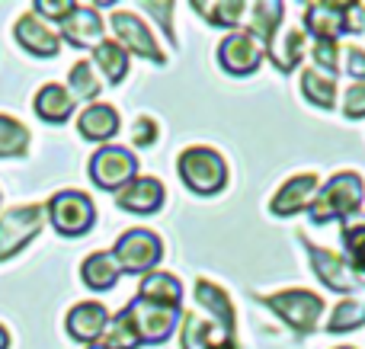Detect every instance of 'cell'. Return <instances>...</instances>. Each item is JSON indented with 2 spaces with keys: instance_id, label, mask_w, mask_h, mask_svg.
Returning <instances> with one entry per match:
<instances>
[{
  "instance_id": "obj_41",
  "label": "cell",
  "mask_w": 365,
  "mask_h": 349,
  "mask_svg": "<svg viewBox=\"0 0 365 349\" xmlns=\"http://www.w3.org/2000/svg\"><path fill=\"white\" fill-rule=\"evenodd\" d=\"M90 349H106V346H100V343H96V346H90Z\"/></svg>"
},
{
  "instance_id": "obj_38",
  "label": "cell",
  "mask_w": 365,
  "mask_h": 349,
  "mask_svg": "<svg viewBox=\"0 0 365 349\" xmlns=\"http://www.w3.org/2000/svg\"><path fill=\"white\" fill-rule=\"evenodd\" d=\"M74 6L77 4H71V0H61V4H55V0H51V4H48V0H38L36 10L42 13L45 19H68L71 13H74Z\"/></svg>"
},
{
  "instance_id": "obj_6",
  "label": "cell",
  "mask_w": 365,
  "mask_h": 349,
  "mask_svg": "<svg viewBox=\"0 0 365 349\" xmlns=\"http://www.w3.org/2000/svg\"><path fill=\"white\" fill-rule=\"evenodd\" d=\"M135 177H138V160H135L132 151H125L119 145H106L90 157V179L106 192L125 189Z\"/></svg>"
},
{
  "instance_id": "obj_12",
  "label": "cell",
  "mask_w": 365,
  "mask_h": 349,
  "mask_svg": "<svg viewBox=\"0 0 365 349\" xmlns=\"http://www.w3.org/2000/svg\"><path fill=\"white\" fill-rule=\"evenodd\" d=\"M113 32H115V38H119V45L125 51H135L138 58H148V61H154V64H167L164 51L158 48L154 32L148 29L135 13H125V10L113 13Z\"/></svg>"
},
{
  "instance_id": "obj_2",
  "label": "cell",
  "mask_w": 365,
  "mask_h": 349,
  "mask_svg": "<svg viewBox=\"0 0 365 349\" xmlns=\"http://www.w3.org/2000/svg\"><path fill=\"white\" fill-rule=\"evenodd\" d=\"M304 29L314 42H340L343 32L359 36L365 32V6L362 4H308L304 6Z\"/></svg>"
},
{
  "instance_id": "obj_29",
  "label": "cell",
  "mask_w": 365,
  "mask_h": 349,
  "mask_svg": "<svg viewBox=\"0 0 365 349\" xmlns=\"http://www.w3.org/2000/svg\"><path fill=\"white\" fill-rule=\"evenodd\" d=\"M100 346H106V349H138L141 346V340H138V333H135V324H132L125 308L109 321L106 333L100 337Z\"/></svg>"
},
{
  "instance_id": "obj_15",
  "label": "cell",
  "mask_w": 365,
  "mask_h": 349,
  "mask_svg": "<svg viewBox=\"0 0 365 349\" xmlns=\"http://www.w3.org/2000/svg\"><path fill=\"white\" fill-rule=\"evenodd\" d=\"M182 349H237V343H234V333H227L212 318L189 314L182 321Z\"/></svg>"
},
{
  "instance_id": "obj_13",
  "label": "cell",
  "mask_w": 365,
  "mask_h": 349,
  "mask_svg": "<svg viewBox=\"0 0 365 349\" xmlns=\"http://www.w3.org/2000/svg\"><path fill=\"white\" fill-rule=\"evenodd\" d=\"M317 189H321V183H317L314 173H302V177L285 179V183L279 186V192L272 196L269 212L276 218H295V215H302V212L311 209Z\"/></svg>"
},
{
  "instance_id": "obj_34",
  "label": "cell",
  "mask_w": 365,
  "mask_h": 349,
  "mask_svg": "<svg viewBox=\"0 0 365 349\" xmlns=\"http://www.w3.org/2000/svg\"><path fill=\"white\" fill-rule=\"evenodd\" d=\"M340 42H314L311 48V58H314V68L327 71V74H340Z\"/></svg>"
},
{
  "instance_id": "obj_19",
  "label": "cell",
  "mask_w": 365,
  "mask_h": 349,
  "mask_svg": "<svg viewBox=\"0 0 365 349\" xmlns=\"http://www.w3.org/2000/svg\"><path fill=\"white\" fill-rule=\"evenodd\" d=\"M77 132L87 141H109L115 132H119V113L106 103H93L81 113L77 119Z\"/></svg>"
},
{
  "instance_id": "obj_37",
  "label": "cell",
  "mask_w": 365,
  "mask_h": 349,
  "mask_svg": "<svg viewBox=\"0 0 365 349\" xmlns=\"http://www.w3.org/2000/svg\"><path fill=\"white\" fill-rule=\"evenodd\" d=\"M154 138H158V125H154V119H148V115H141L138 122H135V132H132V141L138 147H148L154 145Z\"/></svg>"
},
{
  "instance_id": "obj_26",
  "label": "cell",
  "mask_w": 365,
  "mask_h": 349,
  "mask_svg": "<svg viewBox=\"0 0 365 349\" xmlns=\"http://www.w3.org/2000/svg\"><path fill=\"white\" fill-rule=\"evenodd\" d=\"M74 93L64 87H58V83H48V87L38 90L36 96V113L38 119L45 122H64L71 113H74Z\"/></svg>"
},
{
  "instance_id": "obj_5",
  "label": "cell",
  "mask_w": 365,
  "mask_h": 349,
  "mask_svg": "<svg viewBox=\"0 0 365 349\" xmlns=\"http://www.w3.org/2000/svg\"><path fill=\"white\" fill-rule=\"evenodd\" d=\"M113 256H115V263H119L122 273L148 276L160 263V256H164V244H160V237L154 234V231L132 228L115 241Z\"/></svg>"
},
{
  "instance_id": "obj_21",
  "label": "cell",
  "mask_w": 365,
  "mask_h": 349,
  "mask_svg": "<svg viewBox=\"0 0 365 349\" xmlns=\"http://www.w3.org/2000/svg\"><path fill=\"white\" fill-rule=\"evenodd\" d=\"M138 298L151 301V305H164V308H180L182 301V286L177 276L164 273V269H158V273H148L145 282H141L138 288Z\"/></svg>"
},
{
  "instance_id": "obj_14",
  "label": "cell",
  "mask_w": 365,
  "mask_h": 349,
  "mask_svg": "<svg viewBox=\"0 0 365 349\" xmlns=\"http://www.w3.org/2000/svg\"><path fill=\"white\" fill-rule=\"evenodd\" d=\"M164 183L154 177H135L132 183L125 186V189L115 192V205L125 212H132V215H151V212H158L160 205H164Z\"/></svg>"
},
{
  "instance_id": "obj_9",
  "label": "cell",
  "mask_w": 365,
  "mask_h": 349,
  "mask_svg": "<svg viewBox=\"0 0 365 349\" xmlns=\"http://www.w3.org/2000/svg\"><path fill=\"white\" fill-rule=\"evenodd\" d=\"M266 48L250 36L247 29H234L221 38L218 45V64L234 77H247L263 64Z\"/></svg>"
},
{
  "instance_id": "obj_35",
  "label": "cell",
  "mask_w": 365,
  "mask_h": 349,
  "mask_svg": "<svg viewBox=\"0 0 365 349\" xmlns=\"http://www.w3.org/2000/svg\"><path fill=\"white\" fill-rule=\"evenodd\" d=\"M340 71H346L349 77H356V83H362L365 80V48L346 45L340 55Z\"/></svg>"
},
{
  "instance_id": "obj_7",
  "label": "cell",
  "mask_w": 365,
  "mask_h": 349,
  "mask_svg": "<svg viewBox=\"0 0 365 349\" xmlns=\"http://www.w3.org/2000/svg\"><path fill=\"white\" fill-rule=\"evenodd\" d=\"M48 215H51V224L55 231L68 237H81L93 228V218H96V209L90 202V196L77 189H64V192H55L48 202Z\"/></svg>"
},
{
  "instance_id": "obj_3",
  "label": "cell",
  "mask_w": 365,
  "mask_h": 349,
  "mask_svg": "<svg viewBox=\"0 0 365 349\" xmlns=\"http://www.w3.org/2000/svg\"><path fill=\"white\" fill-rule=\"evenodd\" d=\"M177 170H180V179L186 183V189L195 192V196H215L227 183L225 157L215 147H205V145L186 147L177 160Z\"/></svg>"
},
{
  "instance_id": "obj_36",
  "label": "cell",
  "mask_w": 365,
  "mask_h": 349,
  "mask_svg": "<svg viewBox=\"0 0 365 349\" xmlns=\"http://www.w3.org/2000/svg\"><path fill=\"white\" fill-rule=\"evenodd\" d=\"M343 115L346 119H365V80L353 83L343 96Z\"/></svg>"
},
{
  "instance_id": "obj_10",
  "label": "cell",
  "mask_w": 365,
  "mask_h": 349,
  "mask_svg": "<svg viewBox=\"0 0 365 349\" xmlns=\"http://www.w3.org/2000/svg\"><path fill=\"white\" fill-rule=\"evenodd\" d=\"M302 244H304V250H308V260H311L314 276L330 288V292H346L349 295V292H356V288L362 286V282L356 279V273L349 269L346 256L334 254V250L317 247V244H311L304 234H302Z\"/></svg>"
},
{
  "instance_id": "obj_39",
  "label": "cell",
  "mask_w": 365,
  "mask_h": 349,
  "mask_svg": "<svg viewBox=\"0 0 365 349\" xmlns=\"http://www.w3.org/2000/svg\"><path fill=\"white\" fill-rule=\"evenodd\" d=\"M145 10H151V13H154V19H158V23L167 29V38H170V42H177V38H173V23H170V10H173V4H145Z\"/></svg>"
},
{
  "instance_id": "obj_11",
  "label": "cell",
  "mask_w": 365,
  "mask_h": 349,
  "mask_svg": "<svg viewBox=\"0 0 365 349\" xmlns=\"http://www.w3.org/2000/svg\"><path fill=\"white\" fill-rule=\"evenodd\" d=\"M45 205H29V209H13L0 218V260L16 254L45 222Z\"/></svg>"
},
{
  "instance_id": "obj_33",
  "label": "cell",
  "mask_w": 365,
  "mask_h": 349,
  "mask_svg": "<svg viewBox=\"0 0 365 349\" xmlns=\"http://www.w3.org/2000/svg\"><path fill=\"white\" fill-rule=\"evenodd\" d=\"M71 90H74V100H93L100 93V77L90 61H77L71 68Z\"/></svg>"
},
{
  "instance_id": "obj_1",
  "label": "cell",
  "mask_w": 365,
  "mask_h": 349,
  "mask_svg": "<svg viewBox=\"0 0 365 349\" xmlns=\"http://www.w3.org/2000/svg\"><path fill=\"white\" fill-rule=\"evenodd\" d=\"M362 199H365V179L356 170H343L317 189L308 215L314 224H327L334 218H353L362 209Z\"/></svg>"
},
{
  "instance_id": "obj_40",
  "label": "cell",
  "mask_w": 365,
  "mask_h": 349,
  "mask_svg": "<svg viewBox=\"0 0 365 349\" xmlns=\"http://www.w3.org/2000/svg\"><path fill=\"white\" fill-rule=\"evenodd\" d=\"M0 349H6V330L0 327Z\"/></svg>"
},
{
  "instance_id": "obj_27",
  "label": "cell",
  "mask_w": 365,
  "mask_h": 349,
  "mask_svg": "<svg viewBox=\"0 0 365 349\" xmlns=\"http://www.w3.org/2000/svg\"><path fill=\"white\" fill-rule=\"evenodd\" d=\"M93 64L103 71V77L109 83H119L128 74V51L119 42H113V38H103L93 48Z\"/></svg>"
},
{
  "instance_id": "obj_17",
  "label": "cell",
  "mask_w": 365,
  "mask_h": 349,
  "mask_svg": "<svg viewBox=\"0 0 365 349\" xmlns=\"http://www.w3.org/2000/svg\"><path fill=\"white\" fill-rule=\"evenodd\" d=\"M61 32L77 48H96L103 42V23L87 6H74V13L68 19H61Z\"/></svg>"
},
{
  "instance_id": "obj_28",
  "label": "cell",
  "mask_w": 365,
  "mask_h": 349,
  "mask_svg": "<svg viewBox=\"0 0 365 349\" xmlns=\"http://www.w3.org/2000/svg\"><path fill=\"white\" fill-rule=\"evenodd\" d=\"M192 10L202 13V19H208L212 26H225V29H237L244 19L247 4L244 0H192Z\"/></svg>"
},
{
  "instance_id": "obj_8",
  "label": "cell",
  "mask_w": 365,
  "mask_h": 349,
  "mask_svg": "<svg viewBox=\"0 0 365 349\" xmlns=\"http://www.w3.org/2000/svg\"><path fill=\"white\" fill-rule=\"evenodd\" d=\"M128 318L135 324V333H138L141 343H164L173 330H177L180 321V308H164V305H151L145 298H132V305L125 308Z\"/></svg>"
},
{
  "instance_id": "obj_18",
  "label": "cell",
  "mask_w": 365,
  "mask_h": 349,
  "mask_svg": "<svg viewBox=\"0 0 365 349\" xmlns=\"http://www.w3.org/2000/svg\"><path fill=\"white\" fill-rule=\"evenodd\" d=\"M282 19H285V6L279 4V0H257V4H253L247 32H250V36L263 45V48H269V45L276 42V36H279Z\"/></svg>"
},
{
  "instance_id": "obj_16",
  "label": "cell",
  "mask_w": 365,
  "mask_h": 349,
  "mask_svg": "<svg viewBox=\"0 0 365 349\" xmlns=\"http://www.w3.org/2000/svg\"><path fill=\"white\" fill-rule=\"evenodd\" d=\"M109 327V311L100 301H83V305L71 308L68 314V333L77 343H96Z\"/></svg>"
},
{
  "instance_id": "obj_20",
  "label": "cell",
  "mask_w": 365,
  "mask_h": 349,
  "mask_svg": "<svg viewBox=\"0 0 365 349\" xmlns=\"http://www.w3.org/2000/svg\"><path fill=\"white\" fill-rule=\"evenodd\" d=\"M195 301H199V305L212 314L215 324H221L227 333L237 330V324H234V305L221 286H215V282H208V279H199L195 282Z\"/></svg>"
},
{
  "instance_id": "obj_4",
  "label": "cell",
  "mask_w": 365,
  "mask_h": 349,
  "mask_svg": "<svg viewBox=\"0 0 365 349\" xmlns=\"http://www.w3.org/2000/svg\"><path fill=\"white\" fill-rule=\"evenodd\" d=\"M259 301H263L269 311H276L279 321H285V324L295 333H302V337L314 330L324 314V298L308 292V288H289V292H276V295H259Z\"/></svg>"
},
{
  "instance_id": "obj_42",
  "label": "cell",
  "mask_w": 365,
  "mask_h": 349,
  "mask_svg": "<svg viewBox=\"0 0 365 349\" xmlns=\"http://www.w3.org/2000/svg\"><path fill=\"white\" fill-rule=\"evenodd\" d=\"M340 349H353V346H340Z\"/></svg>"
},
{
  "instance_id": "obj_24",
  "label": "cell",
  "mask_w": 365,
  "mask_h": 349,
  "mask_svg": "<svg viewBox=\"0 0 365 349\" xmlns=\"http://www.w3.org/2000/svg\"><path fill=\"white\" fill-rule=\"evenodd\" d=\"M302 93L317 109H334L336 106V74H327L321 68H304L302 71Z\"/></svg>"
},
{
  "instance_id": "obj_23",
  "label": "cell",
  "mask_w": 365,
  "mask_h": 349,
  "mask_svg": "<svg viewBox=\"0 0 365 349\" xmlns=\"http://www.w3.org/2000/svg\"><path fill=\"white\" fill-rule=\"evenodd\" d=\"M266 58L276 64L279 71H295L304 58V32L302 29H282L276 36V42L266 48Z\"/></svg>"
},
{
  "instance_id": "obj_22",
  "label": "cell",
  "mask_w": 365,
  "mask_h": 349,
  "mask_svg": "<svg viewBox=\"0 0 365 349\" xmlns=\"http://www.w3.org/2000/svg\"><path fill=\"white\" fill-rule=\"evenodd\" d=\"M16 38L19 45H23L26 51H32V55L38 58H51L58 55V36L48 29V26H42L36 16H23L16 23Z\"/></svg>"
},
{
  "instance_id": "obj_30",
  "label": "cell",
  "mask_w": 365,
  "mask_h": 349,
  "mask_svg": "<svg viewBox=\"0 0 365 349\" xmlns=\"http://www.w3.org/2000/svg\"><path fill=\"white\" fill-rule=\"evenodd\" d=\"M365 324V298H343L327 321V333H349Z\"/></svg>"
},
{
  "instance_id": "obj_25",
  "label": "cell",
  "mask_w": 365,
  "mask_h": 349,
  "mask_svg": "<svg viewBox=\"0 0 365 349\" xmlns=\"http://www.w3.org/2000/svg\"><path fill=\"white\" fill-rule=\"evenodd\" d=\"M119 276H122V269L115 263L113 250H100V254L87 256V263H83V282L93 292H109L119 282Z\"/></svg>"
},
{
  "instance_id": "obj_31",
  "label": "cell",
  "mask_w": 365,
  "mask_h": 349,
  "mask_svg": "<svg viewBox=\"0 0 365 349\" xmlns=\"http://www.w3.org/2000/svg\"><path fill=\"white\" fill-rule=\"evenodd\" d=\"M343 250H346V263L356 273V279L365 286V224H349L343 228Z\"/></svg>"
},
{
  "instance_id": "obj_32",
  "label": "cell",
  "mask_w": 365,
  "mask_h": 349,
  "mask_svg": "<svg viewBox=\"0 0 365 349\" xmlns=\"http://www.w3.org/2000/svg\"><path fill=\"white\" fill-rule=\"evenodd\" d=\"M26 141H29V132H26L19 122L0 115V157H16V154H23Z\"/></svg>"
}]
</instances>
